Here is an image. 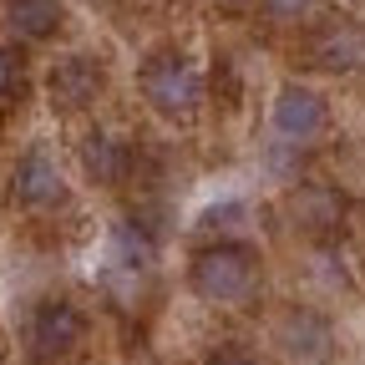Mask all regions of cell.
<instances>
[{"instance_id": "obj_3", "label": "cell", "mask_w": 365, "mask_h": 365, "mask_svg": "<svg viewBox=\"0 0 365 365\" xmlns=\"http://www.w3.org/2000/svg\"><path fill=\"white\" fill-rule=\"evenodd\" d=\"M86 340V319L66 299H46L31 314V365H71Z\"/></svg>"}, {"instance_id": "obj_13", "label": "cell", "mask_w": 365, "mask_h": 365, "mask_svg": "<svg viewBox=\"0 0 365 365\" xmlns=\"http://www.w3.org/2000/svg\"><path fill=\"white\" fill-rule=\"evenodd\" d=\"M309 6L314 0H264V11L279 16V21H299V16H309Z\"/></svg>"}, {"instance_id": "obj_7", "label": "cell", "mask_w": 365, "mask_h": 365, "mask_svg": "<svg viewBox=\"0 0 365 365\" xmlns=\"http://www.w3.org/2000/svg\"><path fill=\"white\" fill-rule=\"evenodd\" d=\"M46 91H51V107L56 112H81V107L97 102V91H102V66L91 56H66V61L51 66Z\"/></svg>"}, {"instance_id": "obj_1", "label": "cell", "mask_w": 365, "mask_h": 365, "mask_svg": "<svg viewBox=\"0 0 365 365\" xmlns=\"http://www.w3.org/2000/svg\"><path fill=\"white\" fill-rule=\"evenodd\" d=\"M188 279H193L198 299H208V304H244L259 284V259L244 244H208L193 254Z\"/></svg>"}, {"instance_id": "obj_12", "label": "cell", "mask_w": 365, "mask_h": 365, "mask_svg": "<svg viewBox=\"0 0 365 365\" xmlns=\"http://www.w3.org/2000/svg\"><path fill=\"white\" fill-rule=\"evenodd\" d=\"M16 91H21V56L0 46V102H11Z\"/></svg>"}, {"instance_id": "obj_2", "label": "cell", "mask_w": 365, "mask_h": 365, "mask_svg": "<svg viewBox=\"0 0 365 365\" xmlns=\"http://www.w3.org/2000/svg\"><path fill=\"white\" fill-rule=\"evenodd\" d=\"M143 97L168 122H193L203 107V71L182 51H158L143 61Z\"/></svg>"}, {"instance_id": "obj_9", "label": "cell", "mask_w": 365, "mask_h": 365, "mask_svg": "<svg viewBox=\"0 0 365 365\" xmlns=\"http://www.w3.org/2000/svg\"><path fill=\"white\" fill-rule=\"evenodd\" d=\"M127 163H132V153H127V143H117L112 132H91L81 143V168H86V178H97V182H122Z\"/></svg>"}, {"instance_id": "obj_5", "label": "cell", "mask_w": 365, "mask_h": 365, "mask_svg": "<svg viewBox=\"0 0 365 365\" xmlns=\"http://www.w3.org/2000/svg\"><path fill=\"white\" fill-rule=\"evenodd\" d=\"M279 350L299 365H330L335 355V325L319 309H289L279 319Z\"/></svg>"}, {"instance_id": "obj_11", "label": "cell", "mask_w": 365, "mask_h": 365, "mask_svg": "<svg viewBox=\"0 0 365 365\" xmlns=\"http://www.w3.org/2000/svg\"><path fill=\"white\" fill-rule=\"evenodd\" d=\"M294 218L309 223V228H330L340 218V203H335L330 188H304V193H294Z\"/></svg>"}, {"instance_id": "obj_6", "label": "cell", "mask_w": 365, "mask_h": 365, "mask_svg": "<svg viewBox=\"0 0 365 365\" xmlns=\"http://www.w3.org/2000/svg\"><path fill=\"white\" fill-rule=\"evenodd\" d=\"M325 122H330V107H325V97H319L314 86H299V81L279 86V97H274V132L279 137L309 143V137L325 132Z\"/></svg>"}, {"instance_id": "obj_10", "label": "cell", "mask_w": 365, "mask_h": 365, "mask_svg": "<svg viewBox=\"0 0 365 365\" xmlns=\"http://www.w3.org/2000/svg\"><path fill=\"white\" fill-rule=\"evenodd\" d=\"M365 61V41H360V31H325V41H319V66H330V71H355Z\"/></svg>"}, {"instance_id": "obj_4", "label": "cell", "mask_w": 365, "mask_h": 365, "mask_svg": "<svg viewBox=\"0 0 365 365\" xmlns=\"http://www.w3.org/2000/svg\"><path fill=\"white\" fill-rule=\"evenodd\" d=\"M11 193H16V203L31 208V213L61 208V198H66V178H61L56 158H51V153H41V148L26 153V158L16 163V173H11Z\"/></svg>"}, {"instance_id": "obj_14", "label": "cell", "mask_w": 365, "mask_h": 365, "mask_svg": "<svg viewBox=\"0 0 365 365\" xmlns=\"http://www.w3.org/2000/svg\"><path fill=\"white\" fill-rule=\"evenodd\" d=\"M208 365H259L249 350H239V345H223V350H213L208 355Z\"/></svg>"}, {"instance_id": "obj_8", "label": "cell", "mask_w": 365, "mask_h": 365, "mask_svg": "<svg viewBox=\"0 0 365 365\" xmlns=\"http://www.w3.org/2000/svg\"><path fill=\"white\" fill-rule=\"evenodd\" d=\"M61 16L66 6L61 0H6V26L26 41H46L61 31Z\"/></svg>"}]
</instances>
